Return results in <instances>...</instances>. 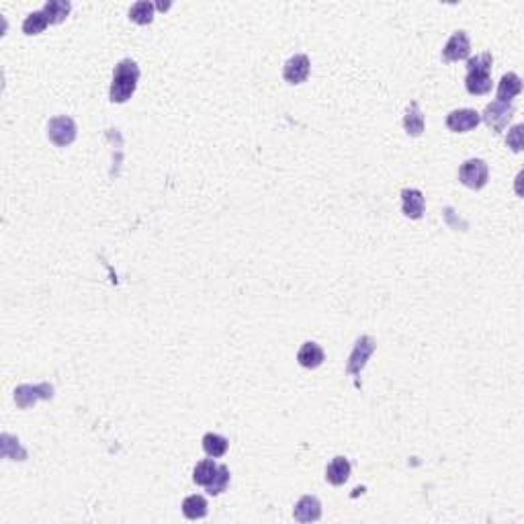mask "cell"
Wrapping results in <instances>:
<instances>
[{"label": "cell", "mask_w": 524, "mask_h": 524, "mask_svg": "<svg viewBox=\"0 0 524 524\" xmlns=\"http://www.w3.org/2000/svg\"><path fill=\"white\" fill-rule=\"evenodd\" d=\"M227 438L221 436V434H216V432H207L203 436V451L211 457V459H219L227 453Z\"/></svg>", "instance_id": "obj_18"}, {"label": "cell", "mask_w": 524, "mask_h": 524, "mask_svg": "<svg viewBox=\"0 0 524 524\" xmlns=\"http://www.w3.org/2000/svg\"><path fill=\"white\" fill-rule=\"evenodd\" d=\"M403 127H405L407 135H412V137H418V135H422V131H424V115H422V111H420V107H418L416 100L410 103V107H407V111H405Z\"/></svg>", "instance_id": "obj_16"}, {"label": "cell", "mask_w": 524, "mask_h": 524, "mask_svg": "<svg viewBox=\"0 0 524 524\" xmlns=\"http://www.w3.org/2000/svg\"><path fill=\"white\" fill-rule=\"evenodd\" d=\"M324 359H326L324 348L317 342H304L297 352V361L306 369H317L324 363Z\"/></svg>", "instance_id": "obj_14"}, {"label": "cell", "mask_w": 524, "mask_h": 524, "mask_svg": "<svg viewBox=\"0 0 524 524\" xmlns=\"http://www.w3.org/2000/svg\"><path fill=\"white\" fill-rule=\"evenodd\" d=\"M54 398V387L50 383H39V385H19L15 389V401L21 410H27L35 405L39 400H52Z\"/></svg>", "instance_id": "obj_7"}, {"label": "cell", "mask_w": 524, "mask_h": 524, "mask_svg": "<svg viewBox=\"0 0 524 524\" xmlns=\"http://www.w3.org/2000/svg\"><path fill=\"white\" fill-rule=\"evenodd\" d=\"M293 516L297 523H315L322 516V504L315 495H304L293 510Z\"/></svg>", "instance_id": "obj_12"}, {"label": "cell", "mask_w": 524, "mask_h": 524, "mask_svg": "<svg viewBox=\"0 0 524 524\" xmlns=\"http://www.w3.org/2000/svg\"><path fill=\"white\" fill-rule=\"evenodd\" d=\"M140 80V66L133 60H121L113 70V82H111V103H127L131 94L137 89Z\"/></svg>", "instance_id": "obj_2"}, {"label": "cell", "mask_w": 524, "mask_h": 524, "mask_svg": "<svg viewBox=\"0 0 524 524\" xmlns=\"http://www.w3.org/2000/svg\"><path fill=\"white\" fill-rule=\"evenodd\" d=\"M227 484H230V469L225 465H219L214 481L205 490H207V493H211V495H219L221 492H225Z\"/></svg>", "instance_id": "obj_23"}, {"label": "cell", "mask_w": 524, "mask_h": 524, "mask_svg": "<svg viewBox=\"0 0 524 524\" xmlns=\"http://www.w3.org/2000/svg\"><path fill=\"white\" fill-rule=\"evenodd\" d=\"M350 477V461L346 457H334L326 469V479L332 486H344Z\"/></svg>", "instance_id": "obj_15"}, {"label": "cell", "mask_w": 524, "mask_h": 524, "mask_svg": "<svg viewBox=\"0 0 524 524\" xmlns=\"http://www.w3.org/2000/svg\"><path fill=\"white\" fill-rule=\"evenodd\" d=\"M47 25H50V21H47L45 13L43 10H35V13H31L23 21V33L25 35H39V33H43L47 29Z\"/></svg>", "instance_id": "obj_22"}, {"label": "cell", "mask_w": 524, "mask_h": 524, "mask_svg": "<svg viewBox=\"0 0 524 524\" xmlns=\"http://www.w3.org/2000/svg\"><path fill=\"white\" fill-rule=\"evenodd\" d=\"M375 346L377 344L370 336H361L357 340V344H354V348H352V352L348 357V363H346L348 375H352V377L361 375V370L367 367V361L370 359V354L375 352Z\"/></svg>", "instance_id": "obj_6"}, {"label": "cell", "mask_w": 524, "mask_h": 524, "mask_svg": "<svg viewBox=\"0 0 524 524\" xmlns=\"http://www.w3.org/2000/svg\"><path fill=\"white\" fill-rule=\"evenodd\" d=\"M70 8H72V4L68 0H47L43 6V13L47 17L50 25H58L70 15Z\"/></svg>", "instance_id": "obj_19"}, {"label": "cell", "mask_w": 524, "mask_h": 524, "mask_svg": "<svg viewBox=\"0 0 524 524\" xmlns=\"http://www.w3.org/2000/svg\"><path fill=\"white\" fill-rule=\"evenodd\" d=\"M76 123L72 117H66V115H60V117H54L50 125H47V137L52 140L54 146L58 148H66L70 146L74 140H76Z\"/></svg>", "instance_id": "obj_5"}, {"label": "cell", "mask_w": 524, "mask_h": 524, "mask_svg": "<svg viewBox=\"0 0 524 524\" xmlns=\"http://www.w3.org/2000/svg\"><path fill=\"white\" fill-rule=\"evenodd\" d=\"M523 93V80L518 74L514 72H508L502 76L500 84H497V93H495V100H502V103H512L514 96Z\"/></svg>", "instance_id": "obj_13"}, {"label": "cell", "mask_w": 524, "mask_h": 524, "mask_svg": "<svg viewBox=\"0 0 524 524\" xmlns=\"http://www.w3.org/2000/svg\"><path fill=\"white\" fill-rule=\"evenodd\" d=\"M514 115V105L512 103H502V100H493L486 107V111L481 113V121L492 129L495 135H500Z\"/></svg>", "instance_id": "obj_3"}, {"label": "cell", "mask_w": 524, "mask_h": 524, "mask_svg": "<svg viewBox=\"0 0 524 524\" xmlns=\"http://www.w3.org/2000/svg\"><path fill=\"white\" fill-rule=\"evenodd\" d=\"M471 54V41L469 35L465 31H457L451 35V39L447 41L444 50H442V60L444 62H459L467 60Z\"/></svg>", "instance_id": "obj_8"}, {"label": "cell", "mask_w": 524, "mask_h": 524, "mask_svg": "<svg viewBox=\"0 0 524 524\" xmlns=\"http://www.w3.org/2000/svg\"><path fill=\"white\" fill-rule=\"evenodd\" d=\"M154 10L156 4L148 2V0H140V2H135V4L131 6L129 19H131L133 23H137V25H148V23L154 21Z\"/></svg>", "instance_id": "obj_21"}, {"label": "cell", "mask_w": 524, "mask_h": 524, "mask_svg": "<svg viewBox=\"0 0 524 524\" xmlns=\"http://www.w3.org/2000/svg\"><path fill=\"white\" fill-rule=\"evenodd\" d=\"M183 514L188 521H201L207 516V500L203 495H188L183 502Z\"/></svg>", "instance_id": "obj_17"}, {"label": "cell", "mask_w": 524, "mask_h": 524, "mask_svg": "<svg viewBox=\"0 0 524 524\" xmlns=\"http://www.w3.org/2000/svg\"><path fill=\"white\" fill-rule=\"evenodd\" d=\"M424 207H426V201H424V195L418 188H403L401 190L403 216L410 217V219H420L424 216Z\"/></svg>", "instance_id": "obj_11"}, {"label": "cell", "mask_w": 524, "mask_h": 524, "mask_svg": "<svg viewBox=\"0 0 524 524\" xmlns=\"http://www.w3.org/2000/svg\"><path fill=\"white\" fill-rule=\"evenodd\" d=\"M309 70H311V63H309V58L306 54H297L293 58H289L285 68H283V78L289 82V84H301L306 82L309 76Z\"/></svg>", "instance_id": "obj_10"}, {"label": "cell", "mask_w": 524, "mask_h": 524, "mask_svg": "<svg viewBox=\"0 0 524 524\" xmlns=\"http://www.w3.org/2000/svg\"><path fill=\"white\" fill-rule=\"evenodd\" d=\"M488 179H490L488 164L484 160H479V158H471V160L463 162L461 168H459V181L465 186L473 188V190L484 188L488 185Z\"/></svg>", "instance_id": "obj_4"}, {"label": "cell", "mask_w": 524, "mask_h": 524, "mask_svg": "<svg viewBox=\"0 0 524 524\" xmlns=\"http://www.w3.org/2000/svg\"><path fill=\"white\" fill-rule=\"evenodd\" d=\"M481 123V115L473 109H457L447 115V127L455 133H467Z\"/></svg>", "instance_id": "obj_9"}, {"label": "cell", "mask_w": 524, "mask_h": 524, "mask_svg": "<svg viewBox=\"0 0 524 524\" xmlns=\"http://www.w3.org/2000/svg\"><path fill=\"white\" fill-rule=\"evenodd\" d=\"M508 146L514 152L523 150V125H516V127H512V131H508Z\"/></svg>", "instance_id": "obj_24"}, {"label": "cell", "mask_w": 524, "mask_h": 524, "mask_svg": "<svg viewBox=\"0 0 524 524\" xmlns=\"http://www.w3.org/2000/svg\"><path fill=\"white\" fill-rule=\"evenodd\" d=\"M492 54H479L471 60H467V76H465V89L471 94H486L492 91Z\"/></svg>", "instance_id": "obj_1"}, {"label": "cell", "mask_w": 524, "mask_h": 524, "mask_svg": "<svg viewBox=\"0 0 524 524\" xmlns=\"http://www.w3.org/2000/svg\"><path fill=\"white\" fill-rule=\"evenodd\" d=\"M217 467H219V465H217L214 459H205V461L197 463V467H195V471H193V481H195L197 486L207 488V486L214 481V477H216Z\"/></svg>", "instance_id": "obj_20"}]
</instances>
